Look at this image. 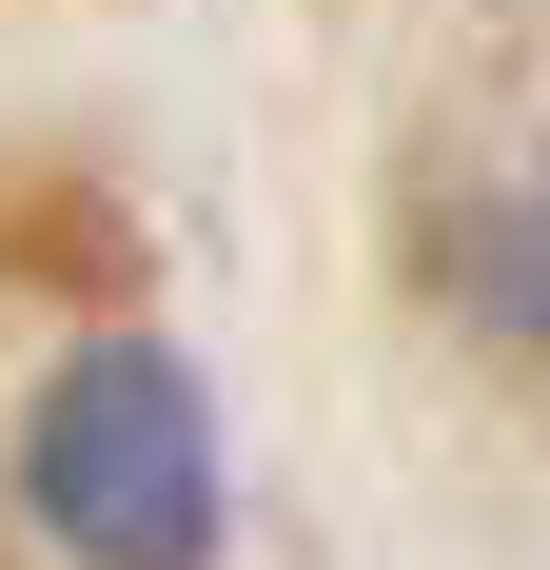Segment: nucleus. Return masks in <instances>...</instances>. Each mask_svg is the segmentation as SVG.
I'll return each mask as SVG.
<instances>
[{
    "label": "nucleus",
    "instance_id": "obj_1",
    "mask_svg": "<svg viewBox=\"0 0 550 570\" xmlns=\"http://www.w3.org/2000/svg\"><path fill=\"white\" fill-rule=\"evenodd\" d=\"M20 492H40V531H59L79 570H197V551H217V433H197V374H177L158 335L79 354V374L40 394Z\"/></svg>",
    "mask_w": 550,
    "mask_h": 570
}]
</instances>
